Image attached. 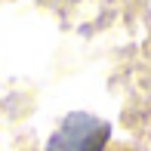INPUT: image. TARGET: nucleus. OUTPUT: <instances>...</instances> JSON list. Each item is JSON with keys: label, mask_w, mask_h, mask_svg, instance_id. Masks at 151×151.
Wrapping results in <instances>:
<instances>
[{"label": "nucleus", "mask_w": 151, "mask_h": 151, "mask_svg": "<svg viewBox=\"0 0 151 151\" xmlns=\"http://www.w3.org/2000/svg\"><path fill=\"white\" fill-rule=\"evenodd\" d=\"M108 136H111L108 120L77 111V114H68L62 127L50 136L46 151H105Z\"/></svg>", "instance_id": "f257e3e1"}]
</instances>
